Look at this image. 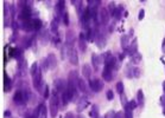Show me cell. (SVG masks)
<instances>
[{"mask_svg": "<svg viewBox=\"0 0 165 118\" xmlns=\"http://www.w3.org/2000/svg\"><path fill=\"white\" fill-rule=\"evenodd\" d=\"M32 79H33V88H35L37 91H39L42 93V70L41 69L36 72V75L32 76Z\"/></svg>", "mask_w": 165, "mask_h": 118, "instance_id": "6", "label": "cell"}, {"mask_svg": "<svg viewBox=\"0 0 165 118\" xmlns=\"http://www.w3.org/2000/svg\"><path fill=\"white\" fill-rule=\"evenodd\" d=\"M106 97H107V99L112 100V99L114 98V93H113V91H112V90H108L107 93H106Z\"/></svg>", "mask_w": 165, "mask_h": 118, "instance_id": "37", "label": "cell"}, {"mask_svg": "<svg viewBox=\"0 0 165 118\" xmlns=\"http://www.w3.org/2000/svg\"><path fill=\"white\" fill-rule=\"evenodd\" d=\"M12 84H11V79L8 78V76L6 73H4V91L7 92L11 90Z\"/></svg>", "mask_w": 165, "mask_h": 118, "instance_id": "17", "label": "cell"}, {"mask_svg": "<svg viewBox=\"0 0 165 118\" xmlns=\"http://www.w3.org/2000/svg\"><path fill=\"white\" fill-rule=\"evenodd\" d=\"M131 62H132L133 64H139V63L141 62V54L138 52L136 53V54H133L132 58H131Z\"/></svg>", "mask_w": 165, "mask_h": 118, "instance_id": "26", "label": "cell"}, {"mask_svg": "<svg viewBox=\"0 0 165 118\" xmlns=\"http://www.w3.org/2000/svg\"><path fill=\"white\" fill-rule=\"evenodd\" d=\"M63 8H64V1H58L57 2V11H63Z\"/></svg>", "mask_w": 165, "mask_h": 118, "instance_id": "35", "label": "cell"}, {"mask_svg": "<svg viewBox=\"0 0 165 118\" xmlns=\"http://www.w3.org/2000/svg\"><path fill=\"white\" fill-rule=\"evenodd\" d=\"M128 53H130V56L132 57L133 54H136L137 53V50H138V40L137 39H133V41L131 43V45L128 46Z\"/></svg>", "mask_w": 165, "mask_h": 118, "instance_id": "15", "label": "cell"}, {"mask_svg": "<svg viewBox=\"0 0 165 118\" xmlns=\"http://www.w3.org/2000/svg\"><path fill=\"white\" fill-rule=\"evenodd\" d=\"M137 105H138V102L136 100V99H132V100H130V102H128V106H130L132 110H133V109H136V107H137Z\"/></svg>", "mask_w": 165, "mask_h": 118, "instance_id": "34", "label": "cell"}, {"mask_svg": "<svg viewBox=\"0 0 165 118\" xmlns=\"http://www.w3.org/2000/svg\"><path fill=\"white\" fill-rule=\"evenodd\" d=\"M144 17H145V11H144V10H140V11H139V15H138V19H139V20H143Z\"/></svg>", "mask_w": 165, "mask_h": 118, "instance_id": "38", "label": "cell"}, {"mask_svg": "<svg viewBox=\"0 0 165 118\" xmlns=\"http://www.w3.org/2000/svg\"><path fill=\"white\" fill-rule=\"evenodd\" d=\"M44 97L49 98V88L48 86H45V89H44Z\"/></svg>", "mask_w": 165, "mask_h": 118, "instance_id": "39", "label": "cell"}, {"mask_svg": "<svg viewBox=\"0 0 165 118\" xmlns=\"http://www.w3.org/2000/svg\"><path fill=\"white\" fill-rule=\"evenodd\" d=\"M116 91L118 93H120V94H123L124 93V84H123V81H118V84H116Z\"/></svg>", "mask_w": 165, "mask_h": 118, "instance_id": "32", "label": "cell"}, {"mask_svg": "<svg viewBox=\"0 0 165 118\" xmlns=\"http://www.w3.org/2000/svg\"><path fill=\"white\" fill-rule=\"evenodd\" d=\"M58 106H59V96H58V92L54 90L50 97V103H49L50 115L52 118H55L58 113Z\"/></svg>", "mask_w": 165, "mask_h": 118, "instance_id": "1", "label": "cell"}, {"mask_svg": "<svg viewBox=\"0 0 165 118\" xmlns=\"http://www.w3.org/2000/svg\"><path fill=\"white\" fill-rule=\"evenodd\" d=\"M90 117L92 118H99V107L97 105H93L92 106V111H90Z\"/></svg>", "mask_w": 165, "mask_h": 118, "instance_id": "25", "label": "cell"}, {"mask_svg": "<svg viewBox=\"0 0 165 118\" xmlns=\"http://www.w3.org/2000/svg\"><path fill=\"white\" fill-rule=\"evenodd\" d=\"M79 75L76 71H71L69 72V77H68V86H71L74 89H77V83H79Z\"/></svg>", "mask_w": 165, "mask_h": 118, "instance_id": "7", "label": "cell"}, {"mask_svg": "<svg viewBox=\"0 0 165 118\" xmlns=\"http://www.w3.org/2000/svg\"><path fill=\"white\" fill-rule=\"evenodd\" d=\"M128 37L130 36H123L121 37V45H123V47L124 49H128Z\"/></svg>", "mask_w": 165, "mask_h": 118, "instance_id": "30", "label": "cell"}, {"mask_svg": "<svg viewBox=\"0 0 165 118\" xmlns=\"http://www.w3.org/2000/svg\"><path fill=\"white\" fill-rule=\"evenodd\" d=\"M23 28L25 30V31H31V30H35L33 28V23H32V20H26V21H23Z\"/></svg>", "mask_w": 165, "mask_h": 118, "instance_id": "21", "label": "cell"}, {"mask_svg": "<svg viewBox=\"0 0 165 118\" xmlns=\"http://www.w3.org/2000/svg\"><path fill=\"white\" fill-rule=\"evenodd\" d=\"M67 88H68V85L66 84V81L63 79H56L55 80V89L54 90H56L58 93L61 92V94H62L63 92L67 90Z\"/></svg>", "mask_w": 165, "mask_h": 118, "instance_id": "10", "label": "cell"}, {"mask_svg": "<svg viewBox=\"0 0 165 118\" xmlns=\"http://www.w3.org/2000/svg\"><path fill=\"white\" fill-rule=\"evenodd\" d=\"M99 5H100V1H97V0H89V1H88V7H89L90 10H92V8H97Z\"/></svg>", "mask_w": 165, "mask_h": 118, "instance_id": "27", "label": "cell"}, {"mask_svg": "<svg viewBox=\"0 0 165 118\" xmlns=\"http://www.w3.org/2000/svg\"><path fill=\"white\" fill-rule=\"evenodd\" d=\"M114 115H115V113H114L113 111H109V112L105 116V118H114Z\"/></svg>", "mask_w": 165, "mask_h": 118, "instance_id": "40", "label": "cell"}, {"mask_svg": "<svg viewBox=\"0 0 165 118\" xmlns=\"http://www.w3.org/2000/svg\"><path fill=\"white\" fill-rule=\"evenodd\" d=\"M77 89H80V91L87 93V83L84 81L83 78L79 79V83H77Z\"/></svg>", "mask_w": 165, "mask_h": 118, "instance_id": "20", "label": "cell"}, {"mask_svg": "<svg viewBox=\"0 0 165 118\" xmlns=\"http://www.w3.org/2000/svg\"><path fill=\"white\" fill-rule=\"evenodd\" d=\"M32 23H33V28L35 30H39L43 26V23H42V20H39V19H33Z\"/></svg>", "mask_w": 165, "mask_h": 118, "instance_id": "29", "label": "cell"}, {"mask_svg": "<svg viewBox=\"0 0 165 118\" xmlns=\"http://www.w3.org/2000/svg\"><path fill=\"white\" fill-rule=\"evenodd\" d=\"M163 89H164V92H165V81L163 83Z\"/></svg>", "mask_w": 165, "mask_h": 118, "instance_id": "45", "label": "cell"}, {"mask_svg": "<svg viewBox=\"0 0 165 118\" xmlns=\"http://www.w3.org/2000/svg\"><path fill=\"white\" fill-rule=\"evenodd\" d=\"M38 110H39V118H46V106H45V104L42 103L38 106Z\"/></svg>", "mask_w": 165, "mask_h": 118, "instance_id": "22", "label": "cell"}, {"mask_svg": "<svg viewBox=\"0 0 165 118\" xmlns=\"http://www.w3.org/2000/svg\"><path fill=\"white\" fill-rule=\"evenodd\" d=\"M39 70V66H38V63H33L32 66H31V69H30V73H31V76H33V75H36V72Z\"/></svg>", "mask_w": 165, "mask_h": 118, "instance_id": "31", "label": "cell"}, {"mask_svg": "<svg viewBox=\"0 0 165 118\" xmlns=\"http://www.w3.org/2000/svg\"><path fill=\"white\" fill-rule=\"evenodd\" d=\"M74 40H75V33H74V31H67V36H66L67 45L71 46L74 44Z\"/></svg>", "mask_w": 165, "mask_h": 118, "instance_id": "18", "label": "cell"}, {"mask_svg": "<svg viewBox=\"0 0 165 118\" xmlns=\"http://www.w3.org/2000/svg\"><path fill=\"white\" fill-rule=\"evenodd\" d=\"M77 118H86V117H84V116H82V115H80V116H79Z\"/></svg>", "mask_w": 165, "mask_h": 118, "instance_id": "44", "label": "cell"}, {"mask_svg": "<svg viewBox=\"0 0 165 118\" xmlns=\"http://www.w3.org/2000/svg\"><path fill=\"white\" fill-rule=\"evenodd\" d=\"M30 17H31V8L30 7H24L22 13H20V19L23 21H26V20H31Z\"/></svg>", "mask_w": 165, "mask_h": 118, "instance_id": "14", "label": "cell"}, {"mask_svg": "<svg viewBox=\"0 0 165 118\" xmlns=\"http://www.w3.org/2000/svg\"><path fill=\"white\" fill-rule=\"evenodd\" d=\"M67 54H68V58H69L70 64H72V65H77V64H79V54H77L76 49H74L72 46H71V47H69Z\"/></svg>", "mask_w": 165, "mask_h": 118, "instance_id": "5", "label": "cell"}, {"mask_svg": "<svg viewBox=\"0 0 165 118\" xmlns=\"http://www.w3.org/2000/svg\"><path fill=\"white\" fill-rule=\"evenodd\" d=\"M102 78L105 79L106 81H110L113 79V70L107 67V66H105V69L102 71Z\"/></svg>", "mask_w": 165, "mask_h": 118, "instance_id": "12", "label": "cell"}, {"mask_svg": "<svg viewBox=\"0 0 165 118\" xmlns=\"http://www.w3.org/2000/svg\"><path fill=\"white\" fill-rule=\"evenodd\" d=\"M137 102L139 105L144 104V93H143V90H138V98Z\"/></svg>", "mask_w": 165, "mask_h": 118, "instance_id": "28", "label": "cell"}, {"mask_svg": "<svg viewBox=\"0 0 165 118\" xmlns=\"http://www.w3.org/2000/svg\"><path fill=\"white\" fill-rule=\"evenodd\" d=\"M89 88L94 92H100L103 89V81L99 78L90 79L89 80Z\"/></svg>", "mask_w": 165, "mask_h": 118, "instance_id": "4", "label": "cell"}, {"mask_svg": "<svg viewBox=\"0 0 165 118\" xmlns=\"http://www.w3.org/2000/svg\"><path fill=\"white\" fill-rule=\"evenodd\" d=\"M125 118H133V112H132V109L128 106V103L125 105Z\"/></svg>", "mask_w": 165, "mask_h": 118, "instance_id": "23", "label": "cell"}, {"mask_svg": "<svg viewBox=\"0 0 165 118\" xmlns=\"http://www.w3.org/2000/svg\"><path fill=\"white\" fill-rule=\"evenodd\" d=\"M63 23H64V25H67V26L69 25V15L67 12L63 14Z\"/></svg>", "mask_w": 165, "mask_h": 118, "instance_id": "36", "label": "cell"}, {"mask_svg": "<svg viewBox=\"0 0 165 118\" xmlns=\"http://www.w3.org/2000/svg\"><path fill=\"white\" fill-rule=\"evenodd\" d=\"M57 66V59L54 53H49V56L43 59V64H42V69L43 70H49V69H55Z\"/></svg>", "mask_w": 165, "mask_h": 118, "instance_id": "2", "label": "cell"}, {"mask_svg": "<svg viewBox=\"0 0 165 118\" xmlns=\"http://www.w3.org/2000/svg\"><path fill=\"white\" fill-rule=\"evenodd\" d=\"M86 40H87V38L84 37V34H83V33H80V37H79V47H80V50H81L82 52H84V51L87 50Z\"/></svg>", "mask_w": 165, "mask_h": 118, "instance_id": "16", "label": "cell"}, {"mask_svg": "<svg viewBox=\"0 0 165 118\" xmlns=\"http://www.w3.org/2000/svg\"><path fill=\"white\" fill-rule=\"evenodd\" d=\"M126 77H128V78H132V77L138 78V77H140V70L138 67H136V66L127 67L126 69Z\"/></svg>", "mask_w": 165, "mask_h": 118, "instance_id": "9", "label": "cell"}, {"mask_svg": "<svg viewBox=\"0 0 165 118\" xmlns=\"http://www.w3.org/2000/svg\"><path fill=\"white\" fill-rule=\"evenodd\" d=\"M114 118H123V113H121V112L115 113V115H114Z\"/></svg>", "mask_w": 165, "mask_h": 118, "instance_id": "43", "label": "cell"}, {"mask_svg": "<svg viewBox=\"0 0 165 118\" xmlns=\"http://www.w3.org/2000/svg\"><path fill=\"white\" fill-rule=\"evenodd\" d=\"M163 113H164V115H165V107H164V111H163Z\"/></svg>", "mask_w": 165, "mask_h": 118, "instance_id": "46", "label": "cell"}, {"mask_svg": "<svg viewBox=\"0 0 165 118\" xmlns=\"http://www.w3.org/2000/svg\"><path fill=\"white\" fill-rule=\"evenodd\" d=\"M109 11H108V8H106V7H102L101 10H100V20H101V23L103 24V25H107L108 24V21H109Z\"/></svg>", "mask_w": 165, "mask_h": 118, "instance_id": "8", "label": "cell"}, {"mask_svg": "<svg viewBox=\"0 0 165 118\" xmlns=\"http://www.w3.org/2000/svg\"><path fill=\"white\" fill-rule=\"evenodd\" d=\"M162 51H163V53H165V38L162 41Z\"/></svg>", "mask_w": 165, "mask_h": 118, "instance_id": "42", "label": "cell"}, {"mask_svg": "<svg viewBox=\"0 0 165 118\" xmlns=\"http://www.w3.org/2000/svg\"><path fill=\"white\" fill-rule=\"evenodd\" d=\"M29 91H17L13 96V100L15 104H24L29 99Z\"/></svg>", "mask_w": 165, "mask_h": 118, "instance_id": "3", "label": "cell"}, {"mask_svg": "<svg viewBox=\"0 0 165 118\" xmlns=\"http://www.w3.org/2000/svg\"><path fill=\"white\" fill-rule=\"evenodd\" d=\"M58 19L56 18V19H54L52 21H51V30L55 32V33H57V28H58Z\"/></svg>", "mask_w": 165, "mask_h": 118, "instance_id": "33", "label": "cell"}, {"mask_svg": "<svg viewBox=\"0 0 165 118\" xmlns=\"http://www.w3.org/2000/svg\"><path fill=\"white\" fill-rule=\"evenodd\" d=\"M64 118H75V116H74V113H72V112H68Z\"/></svg>", "mask_w": 165, "mask_h": 118, "instance_id": "41", "label": "cell"}, {"mask_svg": "<svg viewBox=\"0 0 165 118\" xmlns=\"http://www.w3.org/2000/svg\"><path fill=\"white\" fill-rule=\"evenodd\" d=\"M82 73H83V77L84 78H90V76H92V67L89 64H84L82 67Z\"/></svg>", "mask_w": 165, "mask_h": 118, "instance_id": "19", "label": "cell"}, {"mask_svg": "<svg viewBox=\"0 0 165 118\" xmlns=\"http://www.w3.org/2000/svg\"><path fill=\"white\" fill-rule=\"evenodd\" d=\"M89 105V102H88V99H87V97H81L80 99H79V104H77V111L79 112H81L83 111L87 106Z\"/></svg>", "mask_w": 165, "mask_h": 118, "instance_id": "13", "label": "cell"}, {"mask_svg": "<svg viewBox=\"0 0 165 118\" xmlns=\"http://www.w3.org/2000/svg\"><path fill=\"white\" fill-rule=\"evenodd\" d=\"M92 63H93V65H94V69H95V70H99V65L102 64V63H105L103 57H102V56H97V54H93V56H92Z\"/></svg>", "mask_w": 165, "mask_h": 118, "instance_id": "11", "label": "cell"}, {"mask_svg": "<svg viewBox=\"0 0 165 118\" xmlns=\"http://www.w3.org/2000/svg\"><path fill=\"white\" fill-rule=\"evenodd\" d=\"M20 54H22V50L20 49H12L11 50V52H10V57L11 58H19L20 57Z\"/></svg>", "mask_w": 165, "mask_h": 118, "instance_id": "24", "label": "cell"}]
</instances>
